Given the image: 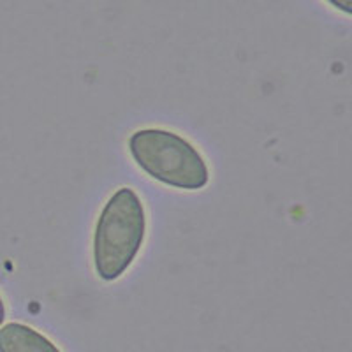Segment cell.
Instances as JSON below:
<instances>
[{
	"label": "cell",
	"instance_id": "obj_1",
	"mask_svg": "<svg viewBox=\"0 0 352 352\" xmlns=\"http://www.w3.org/2000/svg\"><path fill=\"white\" fill-rule=\"evenodd\" d=\"M146 208L131 187L116 188L108 197L94 231V268L104 282L127 273L146 240Z\"/></svg>",
	"mask_w": 352,
	"mask_h": 352
},
{
	"label": "cell",
	"instance_id": "obj_2",
	"mask_svg": "<svg viewBox=\"0 0 352 352\" xmlns=\"http://www.w3.org/2000/svg\"><path fill=\"white\" fill-rule=\"evenodd\" d=\"M127 150L143 173L178 190H201L210 182V168L192 141L169 129H138L129 136Z\"/></svg>",
	"mask_w": 352,
	"mask_h": 352
},
{
	"label": "cell",
	"instance_id": "obj_3",
	"mask_svg": "<svg viewBox=\"0 0 352 352\" xmlns=\"http://www.w3.org/2000/svg\"><path fill=\"white\" fill-rule=\"evenodd\" d=\"M0 352H62L48 336L21 322L0 326Z\"/></svg>",
	"mask_w": 352,
	"mask_h": 352
},
{
	"label": "cell",
	"instance_id": "obj_4",
	"mask_svg": "<svg viewBox=\"0 0 352 352\" xmlns=\"http://www.w3.org/2000/svg\"><path fill=\"white\" fill-rule=\"evenodd\" d=\"M331 8L338 9L344 14H351L352 12V0H326Z\"/></svg>",
	"mask_w": 352,
	"mask_h": 352
},
{
	"label": "cell",
	"instance_id": "obj_5",
	"mask_svg": "<svg viewBox=\"0 0 352 352\" xmlns=\"http://www.w3.org/2000/svg\"><path fill=\"white\" fill-rule=\"evenodd\" d=\"M6 320V303L4 300H2V296H0V326L4 324Z\"/></svg>",
	"mask_w": 352,
	"mask_h": 352
}]
</instances>
